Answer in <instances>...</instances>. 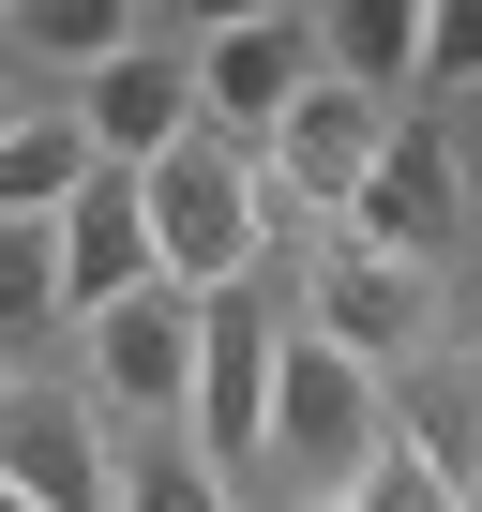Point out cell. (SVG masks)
Returning a JSON list of instances; mask_svg holds the SVG:
<instances>
[{"instance_id": "obj_17", "label": "cell", "mask_w": 482, "mask_h": 512, "mask_svg": "<svg viewBox=\"0 0 482 512\" xmlns=\"http://www.w3.org/2000/svg\"><path fill=\"white\" fill-rule=\"evenodd\" d=\"M0 46H31V61H121L136 16H91V0H46V16H0Z\"/></svg>"}, {"instance_id": "obj_5", "label": "cell", "mask_w": 482, "mask_h": 512, "mask_svg": "<svg viewBox=\"0 0 482 512\" xmlns=\"http://www.w3.org/2000/svg\"><path fill=\"white\" fill-rule=\"evenodd\" d=\"M302 332H317L347 377H392V362H422V347H437V272L332 241V256H317V302H302Z\"/></svg>"}, {"instance_id": "obj_1", "label": "cell", "mask_w": 482, "mask_h": 512, "mask_svg": "<svg viewBox=\"0 0 482 512\" xmlns=\"http://www.w3.org/2000/svg\"><path fill=\"white\" fill-rule=\"evenodd\" d=\"M136 226H151V287L211 302V287H257V256H272V196H257V151H226V136H181L136 166Z\"/></svg>"}, {"instance_id": "obj_14", "label": "cell", "mask_w": 482, "mask_h": 512, "mask_svg": "<svg viewBox=\"0 0 482 512\" xmlns=\"http://www.w3.org/2000/svg\"><path fill=\"white\" fill-rule=\"evenodd\" d=\"M76 181H91V151H76V121H46V106H31L16 136H0V226H46V211H61Z\"/></svg>"}, {"instance_id": "obj_16", "label": "cell", "mask_w": 482, "mask_h": 512, "mask_svg": "<svg viewBox=\"0 0 482 512\" xmlns=\"http://www.w3.org/2000/svg\"><path fill=\"white\" fill-rule=\"evenodd\" d=\"M61 332V241L46 226H0V362Z\"/></svg>"}, {"instance_id": "obj_10", "label": "cell", "mask_w": 482, "mask_h": 512, "mask_svg": "<svg viewBox=\"0 0 482 512\" xmlns=\"http://www.w3.org/2000/svg\"><path fill=\"white\" fill-rule=\"evenodd\" d=\"M0 497L16 512H106V422L76 392H16L0 377Z\"/></svg>"}, {"instance_id": "obj_9", "label": "cell", "mask_w": 482, "mask_h": 512, "mask_svg": "<svg viewBox=\"0 0 482 512\" xmlns=\"http://www.w3.org/2000/svg\"><path fill=\"white\" fill-rule=\"evenodd\" d=\"M181 136H196L181 46H151V31H136L121 61H91V76H76V151H91V166H121V181H136V166H151V151H181Z\"/></svg>"}, {"instance_id": "obj_7", "label": "cell", "mask_w": 482, "mask_h": 512, "mask_svg": "<svg viewBox=\"0 0 482 512\" xmlns=\"http://www.w3.org/2000/svg\"><path fill=\"white\" fill-rule=\"evenodd\" d=\"M91 332V407L136 437V422H181V377H196V302L181 287H121L106 317H76Z\"/></svg>"}, {"instance_id": "obj_11", "label": "cell", "mask_w": 482, "mask_h": 512, "mask_svg": "<svg viewBox=\"0 0 482 512\" xmlns=\"http://www.w3.org/2000/svg\"><path fill=\"white\" fill-rule=\"evenodd\" d=\"M46 241H61V317H106L121 287H151V226H136V181L121 166H91L46 211Z\"/></svg>"}, {"instance_id": "obj_12", "label": "cell", "mask_w": 482, "mask_h": 512, "mask_svg": "<svg viewBox=\"0 0 482 512\" xmlns=\"http://www.w3.org/2000/svg\"><path fill=\"white\" fill-rule=\"evenodd\" d=\"M347 512H467V452H452V407L392 422V437H377V467L347 482Z\"/></svg>"}, {"instance_id": "obj_6", "label": "cell", "mask_w": 482, "mask_h": 512, "mask_svg": "<svg viewBox=\"0 0 482 512\" xmlns=\"http://www.w3.org/2000/svg\"><path fill=\"white\" fill-rule=\"evenodd\" d=\"M332 241H362V256H407V272H437V256H452V136H437V121H392V136H377V166L347 181Z\"/></svg>"}, {"instance_id": "obj_4", "label": "cell", "mask_w": 482, "mask_h": 512, "mask_svg": "<svg viewBox=\"0 0 482 512\" xmlns=\"http://www.w3.org/2000/svg\"><path fill=\"white\" fill-rule=\"evenodd\" d=\"M302 76H317V16H226L211 46H181L196 136H226V151H257V136L302 106Z\"/></svg>"}, {"instance_id": "obj_3", "label": "cell", "mask_w": 482, "mask_h": 512, "mask_svg": "<svg viewBox=\"0 0 482 512\" xmlns=\"http://www.w3.org/2000/svg\"><path fill=\"white\" fill-rule=\"evenodd\" d=\"M272 302L257 287H211L196 302V377H181V437H196V467L226 482L241 452H257V407H272Z\"/></svg>"}, {"instance_id": "obj_19", "label": "cell", "mask_w": 482, "mask_h": 512, "mask_svg": "<svg viewBox=\"0 0 482 512\" xmlns=\"http://www.w3.org/2000/svg\"><path fill=\"white\" fill-rule=\"evenodd\" d=\"M302 512H347V497H302Z\"/></svg>"}, {"instance_id": "obj_2", "label": "cell", "mask_w": 482, "mask_h": 512, "mask_svg": "<svg viewBox=\"0 0 482 512\" xmlns=\"http://www.w3.org/2000/svg\"><path fill=\"white\" fill-rule=\"evenodd\" d=\"M377 437H392L377 377H347L317 332H272V407H257V452H272L302 497H347V482L377 467Z\"/></svg>"}, {"instance_id": "obj_13", "label": "cell", "mask_w": 482, "mask_h": 512, "mask_svg": "<svg viewBox=\"0 0 482 512\" xmlns=\"http://www.w3.org/2000/svg\"><path fill=\"white\" fill-rule=\"evenodd\" d=\"M106 512H226V482L196 467L181 422H136V437H106Z\"/></svg>"}, {"instance_id": "obj_8", "label": "cell", "mask_w": 482, "mask_h": 512, "mask_svg": "<svg viewBox=\"0 0 482 512\" xmlns=\"http://www.w3.org/2000/svg\"><path fill=\"white\" fill-rule=\"evenodd\" d=\"M377 136H392V106L377 91H347V76H302V106L257 136V196H302V211H347V181L377 166Z\"/></svg>"}, {"instance_id": "obj_18", "label": "cell", "mask_w": 482, "mask_h": 512, "mask_svg": "<svg viewBox=\"0 0 482 512\" xmlns=\"http://www.w3.org/2000/svg\"><path fill=\"white\" fill-rule=\"evenodd\" d=\"M16 121H31V106H16V76H0V136H16Z\"/></svg>"}, {"instance_id": "obj_20", "label": "cell", "mask_w": 482, "mask_h": 512, "mask_svg": "<svg viewBox=\"0 0 482 512\" xmlns=\"http://www.w3.org/2000/svg\"><path fill=\"white\" fill-rule=\"evenodd\" d=\"M0 512H16V497H0Z\"/></svg>"}, {"instance_id": "obj_15", "label": "cell", "mask_w": 482, "mask_h": 512, "mask_svg": "<svg viewBox=\"0 0 482 512\" xmlns=\"http://www.w3.org/2000/svg\"><path fill=\"white\" fill-rule=\"evenodd\" d=\"M422 46H437V16H392V0H362V16L317 31V61H347V91H377V106L422 76Z\"/></svg>"}]
</instances>
